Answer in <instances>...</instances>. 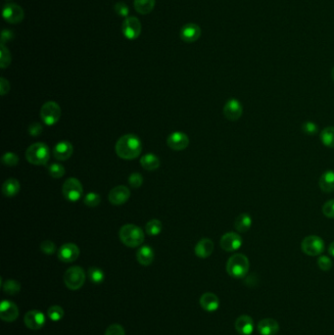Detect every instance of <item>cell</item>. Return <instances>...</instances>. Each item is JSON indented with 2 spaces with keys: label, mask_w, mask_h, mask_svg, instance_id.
Returning <instances> with one entry per match:
<instances>
[{
  "label": "cell",
  "mask_w": 334,
  "mask_h": 335,
  "mask_svg": "<svg viewBox=\"0 0 334 335\" xmlns=\"http://www.w3.org/2000/svg\"><path fill=\"white\" fill-rule=\"evenodd\" d=\"M143 150L141 140L135 135H125L121 137L115 146L117 155L124 160H134L138 158Z\"/></svg>",
  "instance_id": "6da1fadb"
},
{
  "label": "cell",
  "mask_w": 334,
  "mask_h": 335,
  "mask_svg": "<svg viewBox=\"0 0 334 335\" xmlns=\"http://www.w3.org/2000/svg\"><path fill=\"white\" fill-rule=\"evenodd\" d=\"M119 237L121 241L130 248L141 246L144 241V233L136 225L128 224L121 228Z\"/></svg>",
  "instance_id": "7a4b0ae2"
},
{
  "label": "cell",
  "mask_w": 334,
  "mask_h": 335,
  "mask_svg": "<svg viewBox=\"0 0 334 335\" xmlns=\"http://www.w3.org/2000/svg\"><path fill=\"white\" fill-rule=\"evenodd\" d=\"M249 267V260L244 254H235L227 263V272L235 279H242L247 276Z\"/></svg>",
  "instance_id": "3957f363"
},
{
  "label": "cell",
  "mask_w": 334,
  "mask_h": 335,
  "mask_svg": "<svg viewBox=\"0 0 334 335\" xmlns=\"http://www.w3.org/2000/svg\"><path fill=\"white\" fill-rule=\"evenodd\" d=\"M26 158L29 163L36 166H45L50 158L48 145L44 143L32 144L26 151Z\"/></svg>",
  "instance_id": "277c9868"
},
{
  "label": "cell",
  "mask_w": 334,
  "mask_h": 335,
  "mask_svg": "<svg viewBox=\"0 0 334 335\" xmlns=\"http://www.w3.org/2000/svg\"><path fill=\"white\" fill-rule=\"evenodd\" d=\"M64 284L71 290H78L83 287L86 282V273L83 268L74 266L69 268L64 274Z\"/></svg>",
  "instance_id": "5b68a950"
},
{
  "label": "cell",
  "mask_w": 334,
  "mask_h": 335,
  "mask_svg": "<svg viewBox=\"0 0 334 335\" xmlns=\"http://www.w3.org/2000/svg\"><path fill=\"white\" fill-rule=\"evenodd\" d=\"M84 193L82 183L76 178H69L62 187L63 196L70 202L79 201Z\"/></svg>",
  "instance_id": "8992f818"
},
{
  "label": "cell",
  "mask_w": 334,
  "mask_h": 335,
  "mask_svg": "<svg viewBox=\"0 0 334 335\" xmlns=\"http://www.w3.org/2000/svg\"><path fill=\"white\" fill-rule=\"evenodd\" d=\"M61 108L58 103L54 101L46 102L41 109V118L48 126H53L58 123L61 118Z\"/></svg>",
  "instance_id": "52a82bcc"
},
{
  "label": "cell",
  "mask_w": 334,
  "mask_h": 335,
  "mask_svg": "<svg viewBox=\"0 0 334 335\" xmlns=\"http://www.w3.org/2000/svg\"><path fill=\"white\" fill-rule=\"evenodd\" d=\"M302 251L308 256H319L325 251V241L317 236H309L301 243Z\"/></svg>",
  "instance_id": "ba28073f"
},
{
  "label": "cell",
  "mask_w": 334,
  "mask_h": 335,
  "mask_svg": "<svg viewBox=\"0 0 334 335\" xmlns=\"http://www.w3.org/2000/svg\"><path fill=\"white\" fill-rule=\"evenodd\" d=\"M123 34L130 41L137 40L142 34V23L137 17H128L123 23Z\"/></svg>",
  "instance_id": "9c48e42d"
},
{
  "label": "cell",
  "mask_w": 334,
  "mask_h": 335,
  "mask_svg": "<svg viewBox=\"0 0 334 335\" xmlns=\"http://www.w3.org/2000/svg\"><path fill=\"white\" fill-rule=\"evenodd\" d=\"M2 16L10 24H19L24 20L25 12L21 6L15 3H9L4 6Z\"/></svg>",
  "instance_id": "30bf717a"
},
{
  "label": "cell",
  "mask_w": 334,
  "mask_h": 335,
  "mask_svg": "<svg viewBox=\"0 0 334 335\" xmlns=\"http://www.w3.org/2000/svg\"><path fill=\"white\" fill-rule=\"evenodd\" d=\"M46 315L39 310H32L26 313L24 317V323L28 329L33 331L41 330L46 325Z\"/></svg>",
  "instance_id": "8fae6325"
},
{
  "label": "cell",
  "mask_w": 334,
  "mask_h": 335,
  "mask_svg": "<svg viewBox=\"0 0 334 335\" xmlns=\"http://www.w3.org/2000/svg\"><path fill=\"white\" fill-rule=\"evenodd\" d=\"M19 317L17 305L10 300H3L0 304V318L6 323H13Z\"/></svg>",
  "instance_id": "7c38bea8"
},
{
  "label": "cell",
  "mask_w": 334,
  "mask_h": 335,
  "mask_svg": "<svg viewBox=\"0 0 334 335\" xmlns=\"http://www.w3.org/2000/svg\"><path fill=\"white\" fill-rule=\"evenodd\" d=\"M80 256V248L74 243H66L58 250V258L61 262L72 263Z\"/></svg>",
  "instance_id": "4fadbf2b"
},
{
  "label": "cell",
  "mask_w": 334,
  "mask_h": 335,
  "mask_svg": "<svg viewBox=\"0 0 334 335\" xmlns=\"http://www.w3.org/2000/svg\"><path fill=\"white\" fill-rule=\"evenodd\" d=\"M243 113V108L242 105L238 99L232 98L230 99L225 107H224V116L226 117L227 120L231 122H236L240 119Z\"/></svg>",
  "instance_id": "5bb4252c"
},
{
  "label": "cell",
  "mask_w": 334,
  "mask_h": 335,
  "mask_svg": "<svg viewBox=\"0 0 334 335\" xmlns=\"http://www.w3.org/2000/svg\"><path fill=\"white\" fill-rule=\"evenodd\" d=\"M220 245L227 252H235L242 246V239L239 234L228 233L222 237Z\"/></svg>",
  "instance_id": "9a60e30c"
},
{
  "label": "cell",
  "mask_w": 334,
  "mask_h": 335,
  "mask_svg": "<svg viewBox=\"0 0 334 335\" xmlns=\"http://www.w3.org/2000/svg\"><path fill=\"white\" fill-rule=\"evenodd\" d=\"M168 146L175 151H182L189 147L190 139L182 132H175L171 134L167 141Z\"/></svg>",
  "instance_id": "2e32d148"
},
{
  "label": "cell",
  "mask_w": 334,
  "mask_h": 335,
  "mask_svg": "<svg viewBox=\"0 0 334 335\" xmlns=\"http://www.w3.org/2000/svg\"><path fill=\"white\" fill-rule=\"evenodd\" d=\"M131 197L130 190L125 186H118L114 188L108 195L110 203L119 206L125 204Z\"/></svg>",
  "instance_id": "e0dca14e"
},
{
  "label": "cell",
  "mask_w": 334,
  "mask_h": 335,
  "mask_svg": "<svg viewBox=\"0 0 334 335\" xmlns=\"http://www.w3.org/2000/svg\"><path fill=\"white\" fill-rule=\"evenodd\" d=\"M180 37L184 42H186L188 44L194 43V42H196L200 39L201 29L196 24L189 23L182 28L181 33H180Z\"/></svg>",
  "instance_id": "ac0fdd59"
},
{
  "label": "cell",
  "mask_w": 334,
  "mask_h": 335,
  "mask_svg": "<svg viewBox=\"0 0 334 335\" xmlns=\"http://www.w3.org/2000/svg\"><path fill=\"white\" fill-rule=\"evenodd\" d=\"M200 306L206 312L209 313L216 312L220 307V299L214 293L211 292L204 293L200 298Z\"/></svg>",
  "instance_id": "d6986e66"
},
{
  "label": "cell",
  "mask_w": 334,
  "mask_h": 335,
  "mask_svg": "<svg viewBox=\"0 0 334 335\" xmlns=\"http://www.w3.org/2000/svg\"><path fill=\"white\" fill-rule=\"evenodd\" d=\"M74 151V147L69 142H60L53 148V156L58 161L68 160Z\"/></svg>",
  "instance_id": "ffe728a7"
},
{
  "label": "cell",
  "mask_w": 334,
  "mask_h": 335,
  "mask_svg": "<svg viewBox=\"0 0 334 335\" xmlns=\"http://www.w3.org/2000/svg\"><path fill=\"white\" fill-rule=\"evenodd\" d=\"M257 330L261 335H276L280 332V324L275 319H264L259 322Z\"/></svg>",
  "instance_id": "44dd1931"
},
{
  "label": "cell",
  "mask_w": 334,
  "mask_h": 335,
  "mask_svg": "<svg viewBox=\"0 0 334 335\" xmlns=\"http://www.w3.org/2000/svg\"><path fill=\"white\" fill-rule=\"evenodd\" d=\"M236 330L240 335H251L254 332V322L250 316L242 315L237 319Z\"/></svg>",
  "instance_id": "7402d4cb"
},
{
  "label": "cell",
  "mask_w": 334,
  "mask_h": 335,
  "mask_svg": "<svg viewBox=\"0 0 334 335\" xmlns=\"http://www.w3.org/2000/svg\"><path fill=\"white\" fill-rule=\"evenodd\" d=\"M214 251V242L209 239H202L194 248L195 255L201 259H206L212 255Z\"/></svg>",
  "instance_id": "603a6c76"
},
{
  "label": "cell",
  "mask_w": 334,
  "mask_h": 335,
  "mask_svg": "<svg viewBox=\"0 0 334 335\" xmlns=\"http://www.w3.org/2000/svg\"><path fill=\"white\" fill-rule=\"evenodd\" d=\"M154 251L153 249L148 246V245H144L143 247H141L137 253V259L139 261V263L143 266H149L153 263L154 261Z\"/></svg>",
  "instance_id": "cb8c5ba5"
},
{
  "label": "cell",
  "mask_w": 334,
  "mask_h": 335,
  "mask_svg": "<svg viewBox=\"0 0 334 335\" xmlns=\"http://www.w3.org/2000/svg\"><path fill=\"white\" fill-rule=\"evenodd\" d=\"M20 190H21L20 183L16 179H8L4 182L2 186V193L6 197H14L19 193Z\"/></svg>",
  "instance_id": "d4e9b609"
},
{
  "label": "cell",
  "mask_w": 334,
  "mask_h": 335,
  "mask_svg": "<svg viewBox=\"0 0 334 335\" xmlns=\"http://www.w3.org/2000/svg\"><path fill=\"white\" fill-rule=\"evenodd\" d=\"M251 226H252V218L247 213L240 214L239 217L236 219L235 229L239 233H241V234L247 233L250 230Z\"/></svg>",
  "instance_id": "484cf974"
},
{
  "label": "cell",
  "mask_w": 334,
  "mask_h": 335,
  "mask_svg": "<svg viewBox=\"0 0 334 335\" xmlns=\"http://www.w3.org/2000/svg\"><path fill=\"white\" fill-rule=\"evenodd\" d=\"M320 188L324 192L334 191V171H327L320 179Z\"/></svg>",
  "instance_id": "4316f807"
},
{
  "label": "cell",
  "mask_w": 334,
  "mask_h": 335,
  "mask_svg": "<svg viewBox=\"0 0 334 335\" xmlns=\"http://www.w3.org/2000/svg\"><path fill=\"white\" fill-rule=\"evenodd\" d=\"M141 165L143 166L144 170L155 171L160 167V160L156 155L152 153H148L142 157Z\"/></svg>",
  "instance_id": "83f0119b"
},
{
  "label": "cell",
  "mask_w": 334,
  "mask_h": 335,
  "mask_svg": "<svg viewBox=\"0 0 334 335\" xmlns=\"http://www.w3.org/2000/svg\"><path fill=\"white\" fill-rule=\"evenodd\" d=\"M156 0H135L134 6L138 13L142 15L149 14L155 7Z\"/></svg>",
  "instance_id": "f1b7e54d"
},
{
  "label": "cell",
  "mask_w": 334,
  "mask_h": 335,
  "mask_svg": "<svg viewBox=\"0 0 334 335\" xmlns=\"http://www.w3.org/2000/svg\"><path fill=\"white\" fill-rule=\"evenodd\" d=\"M145 230H146V233H147L149 236L156 237V236H158V235L161 234V232H162V230H163V224L161 223V221L154 219V220L149 221V222L146 224Z\"/></svg>",
  "instance_id": "f546056e"
},
{
  "label": "cell",
  "mask_w": 334,
  "mask_h": 335,
  "mask_svg": "<svg viewBox=\"0 0 334 335\" xmlns=\"http://www.w3.org/2000/svg\"><path fill=\"white\" fill-rule=\"evenodd\" d=\"M321 140L324 145L330 148H334V127L326 128L321 133Z\"/></svg>",
  "instance_id": "4dcf8cb0"
},
{
  "label": "cell",
  "mask_w": 334,
  "mask_h": 335,
  "mask_svg": "<svg viewBox=\"0 0 334 335\" xmlns=\"http://www.w3.org/2000/svg\"><path fill=\"white\" fill-rule=\"evenodd\" d=\"M88 275H89V278H90L91 282L93 284H95V285L102 284L104 282V279H105L104 272L101 269L96 268V267L90 268Z\"/></svg>",
  "instance_id": "1f68e13d"
},
{
  "label": "cell",
  "mask_w": 334,
  "mask_h": 335,
  "mask_svg": "<svg viewBox=\"0 0 334 335\" xmlns=\"http://www.w3.org/2000/svg\"><path fill=\"white\" fill-rule=\"evenodd\" d=\"M3 291L9 295H16L20 292L21 290V284L17 281L14 280H7L3 285H2Z\"/></svg>",
  "instance_id": "d6a6232c"
},
{
  "label": "cell",
  "mask_w": 334,
  "mask_h": 335,
  "mask_svg": "<svg viewBox=\"0 0 334 335\" xmlns=\"http://www.w3.org/2000/svg\"><path fill=\"white\" fill-rule=\"evenodd\" d=\"M48 316L52 322H59L64 318V309L58 305H53L48 309Z\"/></svg>",
  "instance_id": "836d02e7"
},
{
  "label": "cell",
  "mask_w": 334,
  "mask_h": 335,
  "mask_svg": "<svg viewBox=\"0 0 334 335\" xmlns=\"http://www.w3.org/2000/svg\"><path fill=\"white\" fill-rule=\"evenodd\" d=\"M11 60L12 58H11L9 49L1 44V47H0V67L1 69L7 68L11 63Z\"/></svg>",
  "instance_id": "e575fe53"
},
{
  "label": "cell",
  "mask_w": 334,
  "mask_h": 335,
  "mask_svg": "<svg viewBox=\"0 0 334 335\" xmlns=\"http://www.w3.org/2000/svg\"><path fill=\"white\" fill-rule=\"evenodd\" d=\"M3 165L7 167H15L19 163V157L13 152H6L1 159Z\"/></svg>",
  "instance_id": "d590c367"
},
{
  "label": "cell",
  "mask_w": 334,
  "mask_h": 335,
  "mask_svg": "<svg viewBox=\"0 0 334 335\" xmlns=\"http://www.w3.org/2000/svg\"><path fill=\"white\" fill-rule=\"evenodd\" d=\"M101 202V197L99 194H97L95 192H90L85 196L84 199V203L91 208H95L97 207Z\"/></svg>",
  "instance_id": "8d00e7d4"
},
{
  "label": "cell",
  "mask_w": 334,
  "mask_h": 335,
  "mask_svg": "<svg viewBox=\"0 0 334 335\" xmlns=\"http://www.w3.org/2000/svg\"><path fill=\"white\" fill-rule=\"evenodd\" d=\"M49 175L53 179H61L65 175V168L60 164H52L48 169Z\"/></svg>",
  "instance_id": "74e56055"
},
{
  "label": "cell",
  "mask_w": 334,
  "mask_h": 335,
  "mask_svg": "<svg viewBox=\"0 0 334 335\" xmlns=\"http://www.w3.org/2000/svg\"><path fill=\"white\" fill-rule=\"evenodd\" d=\"M129 184L134 189H139L143 184V178L140 173H134L129 178Z\"/></svg>",
  "instance_id": "f35d334b"
},
{
  "label": "cell",
  "mask_w": 334,
  "mask_h": 335,
  "mask_svg": "<svg viewBox=\"0 0 334 335\" xmlns=\"http://www.w3.org/2000/svg\"><path fill=\"white\" fill-rule=\"evenodd\" d=\"M318 266L322 271L328 272L333 268V261L328 256H321L318 259Z\"/></svg>",
  "instance_id": "ab89813d"
},
{
  "label": "cell",
  "mask_w": 334,
  "mask_h": 335,
  "mask_svg": "<svg viewBox=\"0 0 334 335\" xmlns=\"http://www.w3.org/2000/svg\"><path fill=\"white\" fill-rule=\"evenodd\" d=\"M318 130H319V127L313 123V122H305L303 125H302V131L307 135V136H315L317 133H318Z\"/></svg>",
  "instance_id": "60d3db41"
},
{
  "label": "cell",
  "mask_w": 334,
  "mask_h": 335,
  "mask_svg": "<svg viewBox=\"0 0 334 335\" xmlns=\"http://www.w3.org/2000/svg\"><path fill=\"white\" fill-rule=\"evenodd\" d=\"M41 250L47 255H52L56 251V245L51 240H45L41 244Z\"/></svg>",
  "instance_id": "b9f144b4"
},
{
  "label": "cell",
  "mask_w": 334,
  "mask_h": 335,
  "mask_svg": "<svg viewBox=\"0 0 334 335\" xmlns=\"http://www.w3.org/2000/svg\"><path fill=\"white\" fill-rule=\"evenodd\" d=\"M105 335H126L125 330L121 325H111L107 330Z\"/></svg>",
  "instance_id": "7bdbcfd3"
},
{
  "label": "cell",
  "mask_w": 334,
  "mask_h": 335,
  "mask_svg": "<svg viewBox=\"0 0 334 335\" xmlns=\"http://www.w3.org/2000/svg\"><path fill=\"white\" fill-rule=\"evenodd\" d=\"M29 135L32 137H38L40 136L43 131H44V127L42 124L38 123V122H34L29 126Z\"/></svg>",
  "instance_id": "ee69618b"
},
{
  "label": "cell",
  "mask_w": 334,
  "mask_h": 335,
  "mask_svg": "<svg viewBox=\"0 0 334 335\" xmlns=\"http://www.w3.org/2000/svg\"><path fill=\"white\" fill-rule=\"evenodd\" d=\"M323 213L326 217L330 219H334V199L328 201L323 206Z\"/></svg>",
  "instance_id": "f6af8a7d"
},
{
  "label": "cell",
  "mask_w": 334,
  "mask_h": 335,
  "mask_svg": "<svg viewBox=\"0 0 334 335\" xmlns=\"http://www.w3.org/2000/svg\"><path fill=\"white\" fill-rule=\"evenodd\" d=\"M115 12L121 16V17H126L128 18V15L130 13V10H129V7L127 4H125L124 2H118L116 5H115Z\"/></svg>",
  "instance_id": "bcb514c9"
},
{
  "label": "cell",
  "mask_w": 334,
  "mask_h": 335,
  "mask_svg": "<svg viewBox=\"0 0 334 335\" xmlns=\"http://www.w3.org/2000/svg\"><path fill=\"white\" fill-rule=\"evenodd\" d=\"M10 91V84L9 82L4 79V78H1L0 79V94L1 96H5L6 94H8Z\"/></svg>",
  "instance_id": "7dc6e473"
},
{
  "label": "cell",
  "mask_w": 334,
  "mask_h": 335,
  "mask_svg": "<svg viewBox=\"0 0 334 335\" xmlns=\"http://www.w3.org/2000/svg\"><path fill=\"white\" fill-rule=\"evenodd\" d=\"M13 39V33L9 30H4L1 35V44L4 45V43H7Z\"/></svg>",
  "instance_id": "c3c4849f"
},
{
  "label": "cell",
  "mask_w": 334,
  "mask_h": 335,
  "mask_svg": "<svg viewBox=\"0 0 334 335\" xmlns=\"http://www.w3.org/2000/svg\"><path fill=\"white\" fill-rule=\"evenodd\" d=\"M329 253L334 257V241L333 243H331V245L329 247Z\"/></svg>",
  "instance_id": "681fc988"
},
{
  "label": "cell",
  "mask_w": 334,
  "mask_h": 335,
  "mask_svg": "<svg viewBox=\"0 0 334 335\" xmlns=\"http://www.w3.org/2000/svg\"><path fill=\"white\" fill-rule=\"evenodd\" d=\"M332 77H333V80L334 81V68L333 69V72H332Z\"/></svg>",
  "instance_id": "f907efd6"
}]
</instances>
